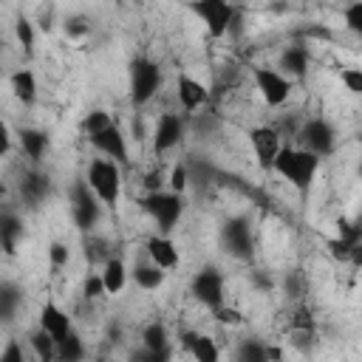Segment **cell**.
I'll list each match as a JSON object with an SVG mask.
<instances>
[{
	"instance_id": "1",
	"label": "cell",
	"mask_w": 362,
	"mask_h": 362,
	"mask_svg": "<svg viewBox=\"0 0 362 362\" xmlns=\"http://www.w3.org/2000/svg\"><path fill=\"white\" fill-rule=\"evenodd\" d=\"M320 156H314L311 150H305V147H280L277 150V156H274V161H272V170L277 173V175H283L297 192H308L311 189V184H314V175H317V170H320Z\"/></svg>"
},
{
	"instance_id": "2",
	"label": "cell",
	"mask_w": 362,
	"mask_h": 362,
	"mask_svg": "<svg viewBox=\"0 0 362 362\" xmlns=\"http://www.w3.org/2000/svg\"><path fill=\"white\" fill-rule=\"evenodd\" d=\"M85 181L90 184V189L96 192V198L102 201V206H116L119 195H122V170L116 161L110 158H93L88 164Z\"/></svg>"
},
{
	"instance_id": "3",
	"label": "cell",
	"mask_w": 362,
	"mask_h": 362,
	"mask_svg": "<svg viewBox=\"0 0 362 362\" xmlns=\"http://www.w3.org/2000/svg\"><path fill=\"white\" fill-rule=\"evenodd\" d=\"M141 209L153 218V223L164 235H170L184 215V195H178L173 189H156V192H147L141 198Z\"/></svg>"
},
{
	"instance_id": "4",
	"label": "cell",
	"mask_w": 362,
	"mask_h": 362,
	"mask_svg": "<svg viewBox=\"0 0 362 362\" xmlns=\"http://www.w3.org/2000/svg\"><path fill=\"white\" fill-rule=\"evenodd\" d=\"M161 82H164V74L158 62H153L150 57H136L130 62V102L136 107L147 105L161 90Z\"/></svg>"
},
{
	"instance_id": "5",
	"label": "cell",
	"mask_w": 362,
	"mask_h": 362,
	"mask_svg": "<svg viewBox=\"0 0 362 362\" xmlns=\"http://www.w3.org/2000/svg\"><path fill=\"white\" fill-rule=\"evenodd\" d=\"M68 201H71V218H74L76 229L79 232H90L102 218V201L96 198L90 184L85 178H76L71 184V189H68Z\"/></svg>"
},
{
	"instance_id": "6",
	"label": "cell",
	"mask_w": 362,
	"mask_h": 362,
	"mask_svg": "<svg viewBox=\"0 0 362 362\" xmlns=\"http://www.w3.org/2000/svg\"><path fill=\"white\" fill-rule=\"evenodd\" d=\"M238 8L240 6L232 0H189V11L204 23V28L212 40L226 37V28Z\"/></svg>"
},
{
	"instance_id": "7",
	"label": "cell",
	"mask_w": 362,
	"mask_h": 362,
	"mask_svg": "<svg viewBox=\"0 0 362 362\" xmlns=\"http://www.w3.org/2000/svg\"><path fill=\"white\" fill-rule=\"evenodd\" d=\"M221 243L235 260H252L255 255V235L246 215H232L221 223Z\"/></svg>"
},
{
	"instance_id": "8",
	"label": "cell",
	"mask_w": 362,
	"mask_h": 362,
	"mask_svg": "<svg viewBox=\"0 0 362 362\" xmlns=\"http://www.w3.org/2000/svg\"><path fill=\"white\" fill-rule=\"evenodd\" d=\"M252 79H255V88H257L260 99L269 107L286 105L288 96H291V88H294V82L288 76H283L277 68H269V65H255L252 68Z\"/></svg>"
},
{
	"instance_id": "9",
	"label": "cell",
	"mask_w": 362,
	"mask_h": 362,
	"mask_svg": "<svg viewBox=\"0 0 362 362\" xmlns=\"http://www.w3.org/2000/svg\"><path fill=\"white\" fill-rule=\"evenodd\" d=\"M189 294L209 311H215L218 305L226 303V294H223V274L215 269V266H204L195 272V277L189 280Z\"/></svg>"
},
{
	"instance_id": "10",
	"label": "cell",
	"mask_w": 362,
	"mask_h": 362,
	"mask_svg": "<svg viewBox=\"0 0 362 362\" xmlns=\"http://www.w3.org/2000/svg\"><path fill=\"white\" fill-rule=\"evenodd\" d=\"M300 147H305V150H311L314 156H320V158H325V156H331L334 153V147H337V130L331 127V122L328 119H322V116H317V119H308L303 127H300Z\"/></svg>"
},
{
	"instance_id": "11",
	"label": "cell",
	"mask_w": 362,
	"mask_h": 362,
	"mask_svg": "<svg viewBox=\"0 0 362 362\" xmlns=\"http://www.w3.org/2000/svg\"><path fill=\"white\" fill-rule=\"evenodd\" d=\"M88 141L93 144V150H99L105 158L116 161V164H127L130 161V150H127V136L122 133V127L116 122H110L107 127H102L99 133L88 136Z\"/></svg>"
},
{
	"instance_id": "12",
	"label": "cell",
	"mask_w": 362,
	"mask_h": 362,
	"mask_svg": "<svg viewBox=\"0 0 362 362\" xmlns=\"http://www.w3.org/2000/svg\"><path fill=\"white\" fill-rule=\"evenodd\" d=\"M184 133H187L184 116H178V113H161L158 122H156V130H153V150H156V156L170 153L173 147H178L181 139H184Z\"/></svg>"
},
{
	"instance_id": "13",
	"label": "cell",
	"mask_w": 362,
	"mask_h": 362,
	"mask_svg": "<svg viewBox=\"0 0 362 362\" xmlns=\"http://www.w3.org/2000/svg\"><path fill=\"white\" fill-rule=\"evenodd\" d=\"M249 144H252V153L257 158V167L260 170H272V161L277 156V150L283 147L280 144V133L269 124H257L249 130Z\"/></svg>"
},
{
	"instance_id": "14",
	"label": "cell",
	"mask_w": 362,
	"mask_h": 362,
	"mask_svg": "<svg viewBox=\"0 0 362 362\" xmlns=\"http://www.w3.org/2000/svg\"><path fill=\"white\" fill-rule=\"evenodd\" d=\"M175 90H178V102L187 113H195V110L209 105V88L204 82H198L195 76H189V74H178Z\"/></svg>"
},
{
	"instance_id": "15",
	"label": "cell",
	"mask_w": 362,
	"mask_h": 362,
	"mask_svg": "<svg viewBox=\"0 0 362 362\" xmlns=\"http://www.w3.org/2000/svg\"><path fill=\"white\" fill-rule=\"evenodd\" d=\"M17 192H20L23 204L40 206L51 195V175L42 173V170H28V173H23L20 184H17Z\"/></svg>"
},
{
	"instance_id": "16",
	"label": "cell",
	"mask_w": 362,
	"mask_h": 362,
	"mask_svg": "<svg viewBox=\"0 0 362 362\" xmlns=\"http://www.w3.org/2000/svg\"><path fill=\"white\" fill-rule=\"evenodd\" d=\"M40 328L54 339V342H59V339H65L71 331H74V325H71V317H68V311H62L54 300H48V303H42V308H40Z\"/></svg>"
},
{
	"instance_id": "17",
	"label": "cell",
	"mask_w": 362,
	"mask_h": 362,
	"mask_svg": "<svg viewBox=\"0 0 362 362\" xmlns=\"http://www.w3.org/2000/svg\"><path fill=\"white\" fill-rule=\"evenodd\" d=\"M308 48L305 45H286L280 51V59H277V71L283 76H288L291 82L294 79H303L308 74Z\"/></svg>"
},
{
	"instance_id": "18",
	"label": "cell",
	"mask_w": 362,
	"mask_h": 362,
	"mask_svg": "<svg viewBox=\"0 0 362 362\" xmlns=\"http://www.w3.org/2000/svg\"><path fill=\"white\" fill-rule=\"evenodd\" d=\"M144 249H147V257H150L156 266H161L164 272L178 266V249H175V243L170 240V235H164V232H161V235L147 238Z\"/></svg>"
},
{
	"instance_id": "19",
	"label": "cell",
	"mask_w": 362,
	"mask_h": 362,
	"mask_svg": "<svg viewBox=\"0 0 362 362\" xmlns=\"http://www.w3.org/2000/svg\"><path fill=\"white\" fill-rule=\"evenodd\" d=\"M23 235H25L23 218L17 212H11V209H3L0 212V249L6 255H14L20 240H23Z\"/></svg>"
},
{
	"instance_id": "20",
	"label": "cell",
	"mask_w": 362,
	"mask_h": 362,
	"mask_svg": "<svg viewBox=\"0 0 362 362\" xmlns=\"http://www.w3.org/2000/svg\"><path fill=\"white\" fill-rule=\"evenodd\" d=\"M181 339H184V351H187L192 359H198V362H218L221 351H218V345H215L212 337L198 334V331H184Z\"/></svg>"
},
{
	"instance_id": "21",
	"label": "cell",
	"mask_w": 362,
	"mask_h": 362,
	"mask_svg": "<svg viewBox=\"0 0 362 362\" xmlns=\"http://www.w3.org/2000/svg\"><path fill=\"white\" fill-rule=\"evenodd\" d=\"M17 139H20L23 153H25L31 161H42V156L48 153V144H51L48 133H45V130H40V127H20Z\"/></svg>"
},
{
	"instance_id": "22",
	"label": "cell",
	"mask_w": 362,
	"mask_h": 362,
	"mask_svg": "<svg viewBox=\"0 0 362 362\" xmlns=\"http://www.w3.org/2000/svg\"><path fill=\"white\" fill-rule=\"evenodd\" d=\"M8 85H11V93H14V99L20 105H34V99H37V76H34L31 68H17L11 74V79H8Z\"/></svg>"
},
{
	"instance_id": "23",
	"label": "cell",
	"mask_w": 362,
	"mask_h": 362,
	"mask_svg": "<svg viewBox=\"0 0 362 362\" xmlns=\"http://www.w3.org/2000/svg\"><path fill=\"white\" fill-rule=\"evenodd\" d=\"M20 305H23V288L11 280H3L0 283V325L11 322L20 311Z\"/></svg>"
},
{
	"instance_id": "24",
	"label": "cell",
	"mask_w": 362,
	"mask_h": 362,
	"mask_svg": "<svg viewBox=\"0 0 362 362\" xmlns=\"http://www.w3.org/2000/svg\"><path fill=\"white\" fill-rule=\"evenodd\" d=\"M102 283H105V294H119L124 286H127V266L119 260V257H107L102 263V272H99Z\"/></svg>"
},
{
	"instance_id": "25",
	"label": "cell",
	"mask_w": 362,
	"mask_h": 362,
	"mask_svg": "<svg viewBox=\"0 0 362 362\" xmlns=\"http://www.w3.org/2000/svg\"><path fill=\"white\" fill-rule=\"evenodd\" d=\"M130 277L136 280V286H139V288H144V291H156V288H161V286H164L167 272H164L161 266H156L153 260H147V263H136V266H133V272H130Z\"/></svg>"
},
{
	"instance_id": "26",
	"label": "cell",
	"mask_w": 362,
	"mask_h": 362,
	"mask_svg": "<svg viewBox=\"0 0 362 362\" xmlns=\"http://www.w3.org/2000/svg\"><path fill=\"white\" fill-rule=\"evenodd\" d=\"M141 348H150V351H170V331L164 322H147L141 328Z\"/></svg>"
},
{
	"instance_id": "27",
	"label": "cell",
	"mask_w": 362,
	"mask_h": 362,
	"mask_svg": "<svg viewBox=\"0 0 362 362\" xmlns=\"http://www.w3.org/2000/svg\"><path fill=\"white\" fill-rule=\"evenodd\" d=\"M232 356L238 362H269V345H263L260 339H240Z\"/></svg>"
},
{
	"instance_id": "28",
	"label": "cell",
	"mask_w": 362,
	"mask_h": 362,
	"mask_svg": "<svg viewBox=\"0 0 362 362\" xmlns=\"http://www.w3.org/2000/svg\"><path fill=\"white\" fill-rule=\"evenodd\" d=\"M82 356H85V345H82L76 331H71L65 339L57 342V359L59 362H79Z\"/></svg>"
},
{
	"instance_id": "29",
	"label": "cell",
	"mask_w": 362,
	"mask_h": 362,
	"mask_svg": "<svg viewBox=\"0 0 362 362\" xmlns=\"http://www.w3.org/2000/svg\"><path fill=\"white\" fill-rule=\"evenodd\" d=\"M28 345H31V351H34L37 359H42V362L57 359V342H54L42 328H37V331L28 337Z\"/></svg>"
},
{
	"instance_id": "30",
	"label": "cell",
	"mask_w": 362,
	"mask_h": 362,
	"mask_svg": "<svg viewBox=\"0 0 362 362\" xmlns=\"http://www.w3.org/2000/svg\"><path fill=\"white\" fill-rule=\"evenodd\" d=\"M187 164V173H189V184L195 181V184H209V181H215V175H218V170L209 164V161H201V158H189V161H184Z\"/></svg>"
},
{
	"instance_id": "31",
	"label": "cell",
	"mask_w": 362,
	"mask_h": 362,
	"mask_svg": "<svg viewBox=\"0 0 362 362\" xmlns=\"http://www.w3.org/2000/svg\"><path fill=\"white\" fill-rule=\"evenodd\" d=\"M113 119H110V113L107 110H102V107H96V110H90V113H85V119H82V133H85V139L88 136H93V133H99L102 127H107Z\"/></svg>"
},
{
	"instance_id": "32",
	"label": "cell",
	"mask_w": 362,
	"mask_h": 362,
	"mask_svg": "<svg viewBox=\"0 0 362 362\" xmlns=\"http://www.w3.org/2000/svg\"><path fill=\"white\" fill-rule=\"evenodd\" d=\"M14 37H17V42H20V48H23L25 54H34V23H31V20L17 17V23H14Z\"/></svg>"
},
{
	"instance_id": "33",
	"label": "cell",
	"mask_w": 362,
	"mask_h": 362,
	"mask_svg": "<svg viewBox=\"0 0 362 362\" xmlns=\"http://www.w3.org/2000/svg\"><path fill=\"white\" fill-rule=\"evenodd\" d=\"M167 187H170L173 192H178V195H184V192L189 189V173H187V164H184V161L173 164V170H170V175H167Z\"/></svg>"
},
{
	"instance_id": "34",
	"label": "cell",
	"mask_w": 362,
	"mask_h": 362,
	"mask_svg": "<svg viewBox=\"0 0 362 362\" xmlns=\"http://www.w3.org/2000/svg\"><path fill=\"white\" fill-rule=\"evenodd\" d=\"M283 291H286V297H291V300H300V297L305 294V277H303L300 269L286 272V277H283Z\"/></svg>"
},
{
	"instance_id": "35",
	"label": "cell",
	"mask_w": 362,
	"mask_h": 362,
	"mask_svg": "<svg viewBox=\"0 0 362 362\" xmlns=\"http://www.w3.org/2000/svg\"><path fill=\"white\" fill-rule=\"evenodd\" d=\"M339 82L345 85V90H348V93L359 96V93H362V68H356V65L339 68Z\"/></svg>"
},
{
	"instance_id": "36",
	"label": "cell",
	"mask_w": 362,
	"mask_h": 362,
	"mask_svg": "<svg viewBox=\"0 0 362 362\" xmlns=\"http://www.w3.org/2000/svg\"><path fill=\"white\" fill-rule=\"evenodd\" d=\"M342 20H345V28L351 34H362V0L348 3L345 11H342Z\"/></svg>"
},
{
	"instance_id": "37",
	"label": "cell",
	"mask_w": 362,
	"mask_h": 362,
	"mask_svg": "<svg viewBox=\"0 0 362 362\" xmlns=\"http://www.w3.org/2000/svg\"><path fill=\"white\" fill-rule=\"evenodd\" d=\"M48 260H51L54 269H62V266H68V260H71V249H68L65 243L54 240V243L48 246Z\"/></svg>"
},
{
	"instance_id": "38",
	"label": "cell",
	"mask_w": 362,
	"mask_h": 362,
	"mask_svg": "<svg viewBox=\"0 0 362 362\" xmlns=\"http://www.w3.org/2000/svg\"><path fill=\"white\" fill-rule=\"evenodd\" d=\"M88 31H90V20L88 17H79L76 14V17H68L65 20V34L68 37H85Z\"/></svg>"
},
{
	"instance_id": "39",
	"label": "cell",
	"mask_w": 362,
	"mask_h": 362,
	"mask_svg": "<svg viewBox=\"0 0 362 362\" xmlns=\"http://www.w3.org/2000/svg\"><path fill=\"white\" fill-rule=\"evenodd\" d=\"M212 314H215V320H218L221 325H240V322H243V320H240V311H238V308H232V305H226V303H223V305H218Z\"/></svg>"
},
{
	"instance_id": "40",
	"label": "cell",
	"mask_w": 362,
	"mask_h": 362,
	"mask_svg": "<svg viewBox=\"0 0 362 362\" xmlns=\"http://www.w3.org/2000/svg\"><path fill=\"white\" fill-rule=\"evenodd\" d=\"M82 294H85L88 300L105 297V283H102V277H99V274H90V277L85 280V286H82Z\"/></svg>"
},
{
	"instance_id": "41",
	"label": "cell",
	"mask_w": 362,
	"mask_h": 362,
	"mask_svg": "<svg viewBox=\"0 0 362 362\" xmlns=\"http://www.w3.org/2000/svg\"><path fill=\"white\" fill-rule=\"evenodd\" d=\"M164 173H161V167H156V170H150L147 175H144V189L147 192H156V189H164Z\"/></svg>"
},
{
	"instance_id": "42",
	"label": "cell",
	"mask_w": 362,
	"mask_h": 362,
	"mask_svg": "<svg viewBox=\"0 0 362 362\" xmlns=\"http://www.w3.org/2000/svg\"><path fill=\"white\" fill-rule=\"evenodd\" d=\"M173 356V351H150V348H141L133 354V359H144V362H167Z\"/></svg>"
},
{
	"instance_id": "43",
	"label": "cell",
	"mask_w": 362,
	"mask_h": 362,
	"mask_svg": "<svg viewBox=\"0 0 362 362\" xmlns=\"http://www.w3.org/2000/svg\"><path fill=\"white\" fill-rule=\"evenodd\" d=\"M0 362H23V348L14 339H8V345L0 351Z\"/></svg>"
},
{
	"instance_id": "44",
	"label": "cell",
	"mask_w": 362,
	"mask_h": 362,
	"mask_svg": "<svg viewBox=\"0 0 362 362\" xmlns=\"http://www.w3.org/2000/svg\"><path fill=\"white\" fill-rule=\"evenodd\" d=\"M8 150H11V130H8V124L0 119V158H3Z\"/></svg>"
},
{
	"instance_id": "45",
	"label": "cell",
	"mask_w": 362,
	"mask_h": 362,
	"mask_svg": "<svg viewBox=\"0 0 362 362\" xmlns=\"http://www.w3.org/2000/svg\"><path fill=\"white\" fill-rule=\"evenodd\" d=\"M252 286H255V288H260V291H272L274 280H272V277H266L263 272H252Z\"/></svg>"
},
{
	"instance_id": "46",
	"label": "cell",
	"mask_w": 362,
	"mask_h": 362,
	"mask_svg": "<svg viewBox=\"0 0 362 362\" xmlns=\"http://www.w3.org/2000/svg\"><path fill=\"white\" fill-rule=\"evenodd\" d=\"M116 3H122V0H116Z\"/></svg>"
},
{
	"instance_id": "47",
	"label": "cell",
	"mask_w": 362,
	"mask_h": 362,
	"mask_svg": "<svg viewBox=\"0 0 362 362\" xmlns=\"http://www.w3.org/2000/svg\"><path fill=\"white\" fill-rule=\"evenodd\" d=\"M232 3H238V0H232Z\"/></svg>"
}]
</instances>
